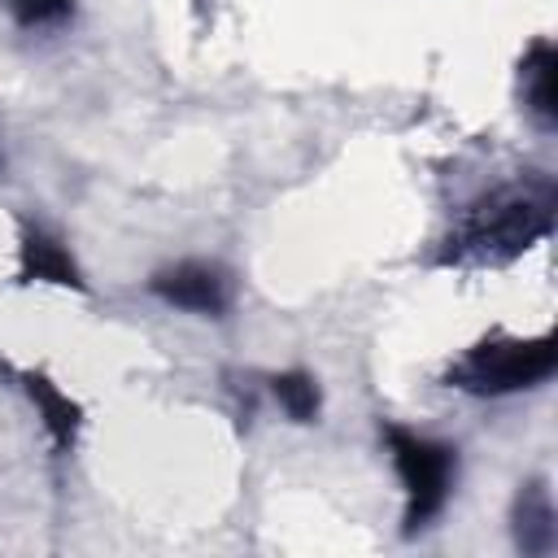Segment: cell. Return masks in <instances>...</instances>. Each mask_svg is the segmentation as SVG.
Returning <instances> with one entry per match:
<instances>
[{
  "instance_id": "ba28073f",
  "label": "cell",
  "mask_w": 558,
  "mask_h": 558,
  "mask_svg": "<svg viewBox=\"0 0 558 558\" xmlns=\"http://www.w3.org/2000/svg\"><path fill=\"white\" fill-rule=\"evenodd\" d=\"M275 397H279V405H283L296 423H310V418L318 414V384H314L305 371L275 375Z\"/></svg>"
},
{
  "instance_id": "9c48e42d",
  "label": "cell",
  "mask_w": 558,
  "mask_h": 558,
  "mask_svg": "<svg viewBox=\"0 0 558 558\" xmlns=\"http://www.w3.org/2000/svg\"><path fill=\"white\" fill-rule=\"evenodd\" d=\"M74 0H9L13 17L26 22V26H44V22H61L70 13Z\"/></svg>"
},
{
  "instance_id": "8992f818",
  "label": "cell",
  "mask_w": 558,
  "mask_h": 558,
  "mask_svg": "<svg viewBox=\"0 0 558 558\" xmlns=\"http://www.w3.org/2000/svg\"><path fill=\"white\" fill-rule=\"evenodd\" d=\"M26 392H31V401L39 405L44 427L52 432V440H57V445H70V440H74V427H78V405H74L65 392H57L44 375H26Z\"/></svg>"
},
{
  "instance_id": "277c9868",
  "label": "cell",
  "mask_w": 558,
  "mask_h": 558,
  "mask_svg": "<svg viewBox=\"0 0 558 558\" xmlns=\"http://www.w3.org/2000/svg\"><path fill=\"white\" fill-rule=\"evenodd\" d=\"M153 288L170 305L192 310V314H222V305H227V288H222L218 270L214 266H201V262H183L174 270H161Z\"/></svg>"
},
{
  "instance_id": "3957f363",
  "label": "cell",
  "mask_w": 558,
  "mask_h": 558,
  "mask_svg": "<svg viewBox=\"0 0 558 558\" xmlns=\"http://www.w3.org/2000/svg\"><path fill=\"white\" fill-rule=\"evenodd\" d=\"M536 231H545V205H532L527 196L523 201H510L506 209H488V218H480L471 231H466V244L480 248V253H493L497 244L506 253H514L519 244H527Z\"/></svg>"
},
{
  "instance_id": "5b68a950",
  "label": "cell",
  "mask_w": 558,
  "mask_h": 558,
  "mask_svg": "<svg viewBox=\"0 0 558 558\" xmlns=\"http://www.w3.org/2000/svg\"><path fill=\"white\" fill-rule=\"evenodd\" d=\"M22 270H26V279H44V283H70V288H78V270H74L70 253H65L57 240L39 235V231H31V235L22 240Z\"/></svg>"
},
{
  "instance_id": "52a82bcc",
  "label": "cell",
  "mask_w": 558,
  "mask_h": 558,
  "mask_svg": "<svg viewBox=\"0 0 558 558\" xmlns=\"http://www.w3.org/2000/svg\"><path fill=\"white\" fill-rule=\"evenodd\" d=\"M523 83H527V96H532V109L549 122L554 118V48L549 44H536L527 65H523Z\"/></svg>"
},
{
  "instance_id": "6da1fadb",
  "label": "cell",
  "mask_w": 558,
  "mask_h": 558,
  "mask_svg": "<svg viewBox=\"0 0 558 558\" xmlns=\"http://www.w3.org/2000/svg\"><path fill=\"white\" fill-rule=\"evenodd\" d=\"M554 371V340H501V344H480L471 349V357H462L453 366V384L480 397H501V392H519L532 388L541 379H549Z\"/></svg>"
},
{
  "instance_id": "7a4b0ae2",
  "label": "cell",
  "mask_w": 558,
  "mask_h": 558,
  "mask_svg": "<svg viewBox=\"0 0 558 558\" xmlns=\"http://www.w3.org/2000/svg\"><path fill=\"white\" fill-rule=\"evenodd\" d=\"M388 449H392V462H397V475L405 484V527H423L449 497V484H453V449L436 445V440H423V436H410L401 427H388Z\"/></svg>"
}]
</instances>
